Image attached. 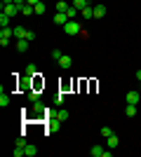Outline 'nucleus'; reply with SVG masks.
Returning a JSON list of instances; mask_svg holds the SVG:
<instances>
[{
	"label": "nucleus",
	"mask_w": 141,
	"mask_h": 157,
	"mask_svg": "<svg viewBox=\"0 0 141 157\" xmlns=\"http://www.w3.org/2000/svg\"><path fill=\"white\" fill-rule=\"evenodd\" d=\"M106 5H94V19H101V17H106Z\"/></svg>",
	"instance_id": "423d86ee"
},
{
	"label": "nucleus",
	"mask_w": 141,
	"mask_h": 157,
	"mask_svg": "<svg viewBox=\"0 0 141 157\" xmlns=\"http://www.w3.org/2000/svg\"><path fill=\"white\" fill-rule=\"evenodd\" d=\"M10 21H12V17H7L5 12L0 14V26H2V28H5V26H10Z\"/></svg>",
	"instance_id": "4be33fe9"
},
{
	"label": "nucleus",
	"mask_w": 141,
	"mask_h": 157,
	"mask_svg": "<svg viewBox=\"0 0 141 157\" xmlns=\"http://www.w3.org/2000/svg\"><path fill=\"white\" fill-rule=\"evenodd\" d=\"M52 115H54L57 120H61V122H66V120H68V110H64V108H61V110H57V113H52Z\"/></svg>",
	"instance_id": "a211bd4d"
},
{
	"label": "nucleus",
	"mask_w": 141,
	"mask_h": 157,
	"mask_svg": "<svg viewBox=\"0 0 141 157\" xmlns=\"http://www.w3.org/2000/svg\"><path fill=\"white\" fill-rule=\"evenodd\" d=\"M26 2H28V5H33V7H35L38 2H42V0H26Z\"/></svg>",
	"instance_id": "7c9ffc66"
},
{
	"label": "nucleus",
	"mask_w": 141,
	"mask_h": 157,
	"mask_svg": "<svg viewBox=\"0 0 141 157\" xmlns=\"http://www.w3.org/2000/svg\"><path fill=\"white\" fill-rule=\"evenodd\" d=\"M71 5H73L75 10H80V12H82V10H85V7H89V5H92V2H89V0H73Z\"/></svg>",
	"instance_id": "9d476101"
},
{
	"label": "nucleus",
	"mask_w": 141,
	"mask_h": 157,
	"mask_svg": "<svg viewBox=\"0 0 141 157\" xmlns=\"http://www.w3.org/2000/svg\"><path fill=\"white\" fill-rule=\"evenodd\" d=\"M125 98H127V103H132V105H136V103H139V92H127V96H125Z\"/></svg>",
	"instance_id": "1a4fd4ad"
},
{
	"label": "nucleus",
	"mask_w": 141,
	"mask_h": 157,
	"mask_svg": "<svg viewBox=\"0 0 141 157\" xmlns=\"http://www.w3.org/2000/svg\"><path fill=\"white\" fill-rule=\"evenodd\" d=\"M28 45H31V40H26V38L17 40V49H19V52H28Z\"/></svg>",
	"instance_id": "0eeeda50"
},
{
	"label": "nucleus",
	"mask_w": 141,
	"mask_h": 157,
	"mask_svg": "<svg viewBox=\"0 0 141 157\" xmlns=\"http://www.w3.org/2000/svg\"><path fill=\"white\" fill-rule=\"evenodd\" d=\"M28 96H31V101H38V98H40V94H38V92H28Z\"/></svg>",
	"instance_id": "cd10ccee"
},
{
	"label": "nucleus",
	"mask_w": 141,
	"mask_h": 157,
	"mask_svg": "<svg viewBox=\"0 0 141 157\" xmlns=\"http://www.w3.org/2000/svg\"><path fill=\"white\" fill-rule=\"evenodd\" d=\"M12 28H14V38H26L28 28H24V26H12Z\"/></svg>",
	"instance_id": "dca6fc26"
},
{
	"label": "nucleus",
	"mask_w": 141,
	"mask_h": 157,
	"mask_svg": "<svg viewBox=\"0 0 141 157\" xmlns=\"http://www.w3.org/2000/svg\"><path fill=\"white\" fill-rule=\"evenodd\" d=\"M113 134H115V131L111 129V127H101V136H106V138H108V136H113Z\"/></svg>",
	"instance_id": "5701e85b"
},
{
	"label": "nucleus",
	"mask_w": 141,
	"mask_h": 157,
	"mask_svg": "<svg viewBox=\"0 0 141 157\" xmlns=\"http://www.w3.org/2000/svg\"><path fill=\"white\" fill-rule=\"evenodd\" d=\"M54 24H57V26H66V24H68V21H71V19H68V14L66 12H57V14H54Z\"/></svg>",
	"instance_id": "20e7f679"
},
{
	"label": "nucleus",
	"mask_w": 141,
	"mask_h": 157,
	"mask_svg": "<svg viewBox=\"0 0 141 157\" xmlns=\"http://www.w3.org/2000/svg\"><path fill=\"white\" fill-rule=\"evenodd\" d=\"M14 5H19V7H24V5H26V0H14Z\"/></svg>",
	"instance_id": "c756f323"
},
{
	"label": "nucleus",
	"mask_w": 141,
	"mask_h": 157,
	"mask_svg": "<svg viewBox=\"0 0 141 157\" xmlns=\"http://www.w3.org/2000/svg\"><path fill=\"white\" fill-rule=\"evenodd\" d=\"M24 150H26V157H35V155H38V145L26 143V148H24Z\"/></svg>",
	"instance_id": "ddd939ff"
},
{
	"label": "nucleus",
	"mask_w": 141,
	"mask_h": 157,
	"mask_svg": "<svg viewBox=\"0 0 141 157\" xmlns=\"http://www.w3.org/2000/svg\"><path fill=\"white\" fill-rule=\"evenodd\" d=\"M10 38H14V28L12 26H5L2 31H0V45L7 47V45H10Z\"/></svg>",
	"instance_id": "f03ea898"
},
{
	"label": "nucleus",
	"mask_w": 141,
	"mask_h": 157,
	"mask_svg": "<svg viewBox=\"0 0 141 157\" xmlns=\"http://www.w3.org/2000/svg\"><path fill=\"white\" fill-rule=\"evenodd\" d=\"M64 33H66V35H80L82 33V24L78 19H71L66 26H64Z\"/></svg>",
	"instance_id": "f257e3e1"
},
{
	"label": "nucleus",
	"mask_w": 141,
	"mask_h": 157,
	"mask_svg": "<svg viewBox=\"0 0 141 157\" xmlns=\"http://www.w3.org/2000/svg\"><path fill=\"white\" fill-rule=\"evenodd\" d=\"M61 56H64V54H61V52H59V49H52V59H54V61H59V59H61Z\"/></svg>",
	"instance_id": "bb28decb"
},
{
	"label": "nucleus",
	"mask_w": 141,
	"mask_h": 157,
	"mask_svg": "<svg viewBox=\"0 0 141 157\" xmlns=\"http://www.w3.org/2000/svg\"><path fill=\"white\" fill-rule=\"evenodd\" d=\"M59 124H61V120H57V117L52 115V120H49V127H47V134H52V131H57V129H59Z\"/></svg>",
	"instance_id": "9b49d317"
},
{
	"label": "nucleus",
	"mask_w": 141,
	"mask_h": 157,
	"mask_svg": "<svg viewBox=\"0 0 141 157\" xmlns=\"http://www.w3.org/2000/svg\"><path fill=\"white\" fill-rule=\"evenodd\" d=\"M0 105H2V108H5V105H10V96H7L5 92L0 94Z\"/></svg>",
	"instance_id": "b1692460"
},
{
	"label": "nucleus",
	"mask_w": 141,
	"mask_h": 157,
	"mask_svg": "<svg viewBox=\"0 0 141 157\" xmlns=\"http://www.w3.org/2000/svg\"><path fill=\"white\" fill-rule=\"evenodd\" d=\"M64 101H66V94H64V92H61V94H57V103H59V105H64Z\"/></svg>",
	"instance_id": "a878e982"
},
{
	"label": "nucleus",
	"mask_w": 141,
	"mask_h": 157,
	"mask_svg": "<svg viewBox=\"0 0 141 157\" xmlns=\"http://www.w3.org/2000/svg\"><path fill=\"white\" fill-rule=\"evenodd\" d=\"M80 17H82V19H94V5L85 7V10L80 12Z\"/></svg>",
	"instance_id": "f8f14e48"
},
{
	"label": "nucleus",
	"mask_w": 141,
	"mask_h": 157,
	"mask_svg": "<svg viewBox=\"0 0 141 157\" xmlns=\"http://www.w3.org/2000/svg\"><path fill=\"white\" fill-rule=\"evenodd\" d=\"M2 12H5L7 17H17V14H21V7L14 5V2H10V5H2Z\"/></svg>",
	"instance_id": "7ed1b4c3"
},
{
	"label": "nucleus",
	"mask_w": 141,
	"mask_h": 157,
	"mask_svg": "<svg viewBox=\"0 0 141 157\" xmlns=\"http://www.w3.org/2000/svg\"><path fill=\"white\" fill-rule=\"evenodd\" d=\"M125 115H127V117H134V115H136V105L127 103V108H125Z\"/></svg>",
	"instance_id": "412c9836"
},
{
	"label": "nucleus",
	"mask_w": 141,
	"mask_h": 157,
	"mask_svg": "<svg viewBox=\"0 0 141 157\" xmlns=\"http://www.w3.org/2000/svg\"><path fill=\"white\" fill-rule=\"evenodd\" d=\"M31 110H33V113H45V105H42V101H40V98H38V101H33Z\"/></svg>",
	"instance_id": "f3484780"
},
{
	"label": "nucleus",
	"mask_w": 141,
	"mask_h": 157,
	"mask_svg": "<svg viewBox=\"0 0 141 157\" xmlns=\"http://www.w3.org/2000/svg\"><path fill=\"white\" fill-rule=\"evenodd\" d=\"M57 63H59L61 68H66V71H68V68H71V66H73V59H71V56H66V54H64V56H61V59L57 61Z\"/></svg>",
	"instance_id": "6e6552de"
},
{
	"label": "nucleus",
	"mask_w": 141,
	"mask_h": 157,
	"mask_svg": "<svg viewBox=\"0 0 141 157\" xmlns=\"http://www.w3.org/2000/svg\"><path fill=\"white\" fill-rule=\"evenodd\" d=\"M35 14H45V2H38V5H35Z\"/></svg>",
	"instance_id": "393cba45"
},
{
	"label": "nucleus",
	"mask_w": 141,
	"mask_h": 157,
	"mask_svg": "<svg viewBox=\"0 0 141 157\" xmlns=\"http://www.w3.org/2000/svg\"><path fill=\"white\" fill-rule=\"evenodd\" d=\"M136 80H139V82H141V68H139V71H136Z\"/></svg>",
	"instance_id": "2f4dec72"
},
{
	"label": "nucleus",
	"mask_w": 141,
	"mask_h": 157,
	"mask_svg": "<svg viewBox=\"0 0 141 157\" xmlns=\"http://www.w3.org/2000/svg\"><path fill=\"white\" fill-rule=\"evenodd\" d=\"M21 14H24V17H33V14H35V7H33V5H28V2H26V5L21 7Z\"/></svg>",
	"instance_id": "4468645a"
},
{
	"label": "nucleus",
	"mask_w": 141,
	"mask_h": 157,
	"mask_svg": "<svg viewBox=\"0 0 141 157\" xmlns=\"http://www.w3.org/2000/svg\"><path fill=\"white\" fill-rule=\"evenodd\" d=\"M118 143H120V138H118V134H113V136H108V148L113 150V148H118Z\"/></svg>",
	"instance_id": "6ab92c4d"
},
{
	"label": "nucleus",
	"mask_w": 141,
	"mask_h": 157,
	"mask_svg": "<svg viewBox=\"0 0 141 157\" xmlns=\"http://www.w3.org/2000/svg\"><path fill=\"white\" fill-rule=\"evenodd\" d=\"M89 155L92 157H104V148H101V145H92V148H89Z\"/></svg>",
	"instance_id": "2eb2a0df"
},
{
	"label": "nucleus",
	"mask_w": 141,
	"mask_h": 157,
	"mask_svg": "<svg viewBox=\"0 0 141 157\" xmlns=\"http://www.w3.org/2000/svg\"><path fill=\"white\" fill-rule=\"evenodd\" d=\"M68 7L71 5H68L66 0H57V12H68Z\"/></svg>",
	"instance_id": "aec40b11"
},
{
	"label": "nucleus",
	"mask_w": 141,
	"mask_h": 157,
	"mask_svg": "<svg viewBox=\"0 0 141 157\" xmlns=\"http://www.w3.org/2000/svg\"><path fill=\"white\" fill-rule=\"evenodd\" d=\"M26 40H35V31H26Z\"/></svg>",
	"instance_id": "c85d7f7f"
},
{
	"label": "nucleus",
	"mask_w": 141,
	"mask_h": 157,
	"mask_svg": "<svg viewBox=\"0 0 141 157\" xmlns=\"http://www.w3.org/2000/svg\"><path fill=\"white\" fill-rule=\"evenodd\" d=\"M24 75H26V78H35V75H40V73H38L35 63H28L26 68H24Z\"/></svg>",
	"instance_id": "39448f33"
}]
</instances>
